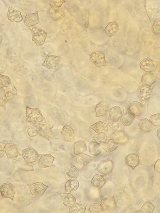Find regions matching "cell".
<instances>
[{"label": "cell", "instance_id": "cell-3", "mask_svg": "<svg viewBox=\"0 0 160 213\" xmlns=\"http://www.w3.org/2000/svg\"><path fill=\"white\" fill-rule=\"evenodd\" d=\"M91 60L98 67H100L108 64L105 59L104 53L101 51L95 50L90 55Z\"/></svg>", "mask_w": 160, "mask_h": 213}, {"label": "cell", "instance_id": "cell-5", "mask_svg": "<svg viewBox=\"0 0 160 213\" xmlns=\"http://www.w3.org/2000/svg\"><path fill=\"white\" fill-rule=\"evenodd\" d=\"M22 155L24 159L28 163L35 162L39 158L37 152L32 148H27L23 150L22 152Z\"/></svg>", "mask_w": 160, "mask_h": 213}, {"label": "cell", "instance_id": "cell-34", "mask_svg": "<svg viewBox=\"0 0 160 213\" xmlns=\"http://www.w3.org/2000/svg\"><path fill=\"white\" fill-rule=\"evenodd\" d=\"M79 186L78 181L75 179H69L66 183L65 189L68 192H74L77 190Z\"/></svg>", "mask_w": 160, "mask_h": 213}, {"label": "cell", "instance_id": "cell-18", "mask_svg": "<svg viewBox=\"0 0 160 213\" xmlns=\"http://www.w3.org/2000/svg\"><path fill=\"white\" fill-rule=\"evenodd\" d=\"M101 205L105 211L113 210L116 207L115 200L112 197H108L102 199L101 201Z\"/></svg>", "mask_w": 160, "mask_h": 213}, {"label": "cell", "instance_id": "cell-37", "mask_svg": "<svg viewBox=\"0 0 160 213\" xmlns=\"http://www.w3.org/2000/svg\"><path fill=\"white\" fill-rule=\"evenodd\" d=\"M87 203L83 204L76 203L69 209V212L71 213H83L86 208Z\"/></svg>", "mask_w": 160, "mask_h": 213}, {"label": "cell", "instance_id": "cell-35", "mask_svg": "<svg viewBox=\"0 0 160 213\" xmlns=\"http://www.w3.org/2000/svg\"><path fill=\"white\" fill-rule=\"evenodd\" d=\"M88 149L90 153L94 156L98 155L101 152L99 144L93 141L89 143Z\"/></svg>", "mask_w": 160, "mask_h": 213}, {"label": "cell", "instance_id": "cell-48", "mask_svg": "<svg viewBox=\"0 0 160 213\" xmlns=\"http://www.w3.org/2000/svg\"><path fill=\"white\" fill-rule=\"evenodd\" d=\"M6 91L8 96L9 94H11L13 96H15L17 93V90L16 87L14 85L11 84L7 87Z\"/></svg>", "mask_w": 160, "mask_h": 213}, {"label": "cell", "instance_id": "cell-13", "mask_svg": "<svg viewBox=\"0 0 160 213\" xmlns=\"http://www.w3.org/2000/svg\"><path fill=\"white\" fill-rule=\"evenodd\" d=\"M152 93V90L149 87L145 86H142L140 87L139 96L143 103H145L149 100Z\"/></svg>", "mask_w": 160, "mask_h": 213}, {"label": "cell", "instance_id": "cell-14", "mask_svg": "<svg viewBox=\"0 0 160 213\" xmlns=\"http://www.w3.org/2000/svg\"><path fill=\"white\" fill-rule=\"evenodd\" d=\"M7 16L8 19L12 22L18 23L22 19L20 12L11 6L9 8Z\"/></svg>", "mask_w": 160, "mask_h": 213}, {"label": "cell", "instance_id": "cell-15", "mask_svg": "<svg viewBox=\"0 0 160 213\" xmlns=\"http://www.w3.org/2000/svg\"><path fill=\"white\" fill-rule=\"evenodd\" d=\"M54 159V158L50 154H43L39 160L38 166L43 168L49 167L52 165Z\"/></svg>", "mask_w": 160, "mask_h": 213}, {"label": "cell", "instance_id": "cell-45", "mask_svg": "<svg viewBox=\"0 0 160 213\" xmlns=\"http://www.w3.org/2000/svg\"><path fill=\"white\" fill-rule=\"evenodd\" d=\"M150 121L154 126H157L160 124V114L159 113L151 116Z\"/></svg>", "mask_w": 160, "mask_h": 213}, {"label": "cell", "instance_id": "cell-42", "mask_svg": "<svg viewBox=\"0 0 160 213\" xmlns=\"http://www.w3.org/2000/svg\"><path fill=\"white\" fill-rule=\"evenodd\" d=\"M107 139V136L105 134L103 133H98L95 135L92 138L93 141L99 144L105 141Z\"/></svg>", "mask_w": 160, "mask_h": 213}, {"label": "cell", "instance_id": "cell-44", "mask_svg": "<svg viewBox=\"0 0 160 213\" xmlns=\"http://www.w3.org/2000/svg\"><path fill=\"white\" fill-rule=\"evenodd\" d=\"M48 2L52 8L57 9L61 6L64 1L61 0H49Z\"/></svg>", "mask_w": 160, "mask_h": 213}, {"label": "cell", "instance_id": "cell-40", "mask_svg": "<svg viewBox=\"0 0 160 213\" xmlns=\"http://www.w3.org/2000/svg\"><path fill=\"white\" fill-rule=\"evenodd\" d=\"M89 210L91 213H104L101 204H92L90 206Z\"/></svg>", "mask_w": 160, "mask_h": 213}, {"label": "cell", "instance_id": "cell-51", "mask_svg": "<svg viewBox=\"0 0 160 213\" xmlns=\"http://www.w3.org/2000/svg\"><path fill=\"white\" fill-rule=\"evenodd\" d=\"M5 145V144L0 142V158L2 157L4 155Z\"/></svg>", "mask_w": 160, "mask_h": 213}, {"label": "cell", "instance_id": "cell-16", "mask_svg": "<svg viewBox=\"0 0 160 213\" xmlns=\"http://www.w3.org/2000/svg\"><path fill=\"white\" fill-rule=\"evenodd\" d=\"M109 120L110 122H116L122 115V111L118 106H116L109 110Z\"/></svg>", "mask_w": 160, "mask_h": 213}, {"label": "cell", "instance_id": "cell-50", "mask_svg": "<svg viewBox=\"0 0 160 213\" xmlns=\"http://www.w3.org/2000/svg\"><path fill=\"white\" fill-rule=\"evenodd\" d=\"M160 160L158 159L156 162L154 167V170L158 173H160Z\"/></svg>", "mask_w": 160, "mask_h": 213}, {"label": "cell", "instance_id": "cell-4", "mask_svg": "<svg viewBox=\"0 0 160 213\" xmlns=\"http://www.w3.org/2000/svg\"><path fill=\"white\" fill-rule=\"evenodd\" d=\"M0 192L3 197L13 200L15 194V188L12 184L6 183L1 185Z\"/></svg>", "mask_w": 160, "mask_h": 213}, {"label": "cell", "instance_id": "cell-32", "mask_svg": "<svg viewBox=\"0 0 160 213\" xmlns=\"http://www.w3.org/2000/svg\"><path fill=\"white\" fill-rule=\"evenodd\" d=\"M113 139L117 143H126L128 139L127 134L121 131L116 132L113 134Z\"/></svg>", "mask_w": 160, "mask_h": 213}, {"label": "cell", "instance_id": "cell-22", "mask_svg": "<svg viewBox=\"0 0 160 213\" xmlns=\"http://www.w3.org/2000/svg\"><path fill=\"white\" fill-rule=\"evenodd\" d=\"M75 160L82 168L85 167L92 161V158L91 156L82 153L79 154Z\"/></svg>", "mask_w": 160, "mask_h": 213}, {"label": "cell", "instance_id": "cell-12", "mask_svg": "<svg viewBox=\"0 0 160 213\" xmlns=\"http://www.w3.org/2000/svg\"><path fill=\"white\" fill-rule=\"evenodd\" d=\"M4 151L7 157L9 159L16 158L18 154V148L17 146L12 143H8L6 144Z\"/></svg>", "mask_w": 160, "mask_h": 213}, {"label": "cell", "instance_id": "cell-29", "mask_svg": "<svg viewBox=\"0 0 160 213\" xmlns=\"http://www.w3.org/2000/svg\"><path fill=\"white\" fill-rule=\"evenodd\" d=\"M74 153L76 155L79 154L86 151L87 145L84 139H82L75 142L73 144Z\"/></svg>", "mask_w": 160, "mask_h": 213}, {"label": "cell", "instance_id": "cell-21", "mask_svg": "<svg viewBox=\"0 0 160 213\" xmlns=\"http://www.w3.org/2000/svg\"><path fill=\"white\" fill-rule=\"evenodd\" d=\"M118 146L117 143L113 139H107L101 143L102 148L108 153L115 150Z\"/></svg>", "mask_w": 160, "mask_h": 213}, {"label": "cell", "instance_id": "cell-31", "mask_svg": "<svg viewBox=\"0 0 160 213\" xmlns=\"http://www.w3.org/2000/svg\"><path fill=\"white\" fill-rule=\"evenodd\" d=\"M106 182V179L102 175L96 174L92 178L91 183L93 186L98 188H102Z\"/></svg>", "mask_w": 160, "mask_h": 213}, {"label": "cell", "instance_id": "cell-33", "mask_svg": "<svg viewBox=\"0 0 160 213\" xmlns=\"http://www.w3.org/2000/svg\"><path fill=\"white\" fill-rule=\"evenodd\" d=\"M63 204L68 207H71L75 203L76 199L72 194L69 193L63 194L62 195Z\"/></svg>", "mask_w": 160, "mask_h": 213}, {"label": "cell", "instance_id": "cell-49", "mask_svg": "<svg viewBox=\"0 0 160 213\" xmlns=\"http://www.w3.org/2000/svg\"><path fill=\"white\" fill-rule=\"evenodd\" d=\"M152 30L155 34H158L160 33V20H156L153 23L152 26Z\"/></svg>", "mask_w": 160, "mask_h": 213}, {"label": "cell", "instance_id": "cell-11", "mask_svg": "<svg viewBox=\"0 0 160 213\" xmlns=\"http://www.w3.org/2000/svg\"><path fill=\"white\" fill-rule=\"evenodd\" d=\"M109 107L108 103L105 101L99 102L96 106L95 111L96 116L102 117L107 115Z\"/></svg>", "mask_w": 160, "mask_h": 213}, {"label": "cell", "instance_id": "cell-24", "mask_svg": "<svg viewBox=\"0 0 160 213\" xmlns=\"http://www.w3.org/2000/svg\"><path fill=\"white\" fill-rule=\"evenodd\" d=\"M26 129L28 135L30 137H34L39 133V125L37 122L27 121Z\"/></svg>", "mask_w": 160, "mask_h": 213}, {"label": "cell", "instance_id": "cell-25", "mask_svg": "<svg viewBox=\"0 0 160 213\" xmlns=\"http://www.w3.org/2000/svg\"><path fill=\"white\" fill-rule=\"evenodd\" d=\"M119 29L118 22L115 21L109 23L105 29L104 31L106 35L112 37L115 34Z\"/></svg>", "mask_w": 160, "mask_h": 213}, {"label": "cell", "instance_id": "cell-10", "mask_svg": "<svg viewBox=\"0 0 160 213\" xmlns=\"http://www.w3.org/2000/svg\"><path fill=\"white\" fill-rule=\"evenodd\" d=\"M48 186L41 182L34 183L30 186L31 193L35 196L42 195L45 193Z\"/></svg>", "mask_w": 160, "mask_h": 213}, {"label": "cell", "instance_id": "cell-19", "mask_svg": "<svg viewBox=\"0 0 160 213\" xmlns=\"http://www.w3.org/2000/svg\"><path fill=\"white\" fill-rule=\"evenodd\" d=\"M98 133L106 134L108 131V125L106 123L100 121L98 122L89 126Z\"/></svg>", "mask_w": 160, "mask_h": 213}, {"label": "cell", "instance_id": "cell-36", "mask_svg": "<svg viewBox=\"0 0 160 213\" xmlns=\"http://www.w3.org/2000/svg\"><path fill=\"white\" fill-rule=\"evenodd\" d=\"M48 139L50 148L51 149L58 152L63 150V145L58 139L52 138H50Z\"/></svg>", "mask_w": 160, "mask_h": 213}, {"label": "cell", "instance_id": "cell-30", "mask_svg": "<svg viewBox=\"0 0 160 213\" xmlns=\"http://www.w3.org/2000/svg\"><path fill=\"white\" fill-rule=\"evenodd\" d=\"M39 134L42 137L48 139L52 134L51 127L48 124H41L39 125Z\"/></svg>", "mask_w": 160, "mask_h": 213}, {"label": "cell", "instance_id": "cell-26", "mask_svg": "<svg viewBox=\"0 0 160 213\" xmlns=\"http://www.w3.org/2000/svg\"><path fill=\"white\" fill-rule=\"evenodd\" d=\"M138 123L139 128L144 132H150L153 129V125L147 118L139 119L138 120Z\"/></svg>", "mask_w": 160, "mask_h": 213}, {"label": "cell", "instance_id": "cell-27", "mask_svg": "<svg viewBox=\"0 0 160 213\" xmlns=\"http://www.w3.org/2000/svg\"><path fill=\"white\" fill-rule=\"evenodd\" d=\"M39 21L37 13H28L26 16L24 23L27 26L30 27L38 23Z\"/></svg>", "mask_w": 160, "mask_h": 213}, {"label": "cell", "instance_id": "cell-39", "mask_svg": "<svg viewBox=\"0 0 160 213\" xmlns=\"http://www.w3.org/2000/svg\"><path fill=\"white\" fill-rule=\"evenodd\" d=\"M65 174L69 177L76 179L79 174V171L75 166H73L67 169L65 171Z\"/></svg>", "mask_w": 160, "mask_h": 213}, {"label": "cell", "instance_id": "cell-28", "mask_svg": "<svg viewBox=\"0 0 160 213\" xmlns=\"http://www.w3.org/2000/svg\"><path fill=\"white\" fill-rule=\"evenodd\" d=\"M129 110L135 115H140L143 111L144 106L141 103L133 101L129 106Z\"/></svg>", "mask_w": 160, "mask_h": 213}, {"label": "cell", "instance_id": "cell-8", "mask_svg": "<svg viewBox=\"0 0 160 213\" xmlns=\"http://www.w3.org/2000/svg\"><path fill=\"white\" fill-rule=\"evenodd\" d=\"M113 167V162L110 160L102 161L95 170L101 174H107L112 170Z\"/></svg>", "mask_w": 160, "mask_h": 213}, {"label": "cell", "instance_id": "cell-1", "mask_svg": "<svg viewBox=\"0 0 160 213\" xmlns=\"http://www.w3.org/2000/svg\"><path fill=\"white\" fill-rule=\"evenodd\" d=\"M26 121L38 122L42 121L43 117L40 110L38 108H26Z\"/></svg>", "mask_w": 160, "mask_h": 213}, {"label": "cell", "instance_id": "cell-41", "mask_svg": "<svg viewBox=\"0 0 160 213\" xmlns=\"http://www.w3.org/2000/svg\"><path fill=\"white\" fill-rule=\"evenodd\" d=\"M11 84L10 80L8 76L0 75V88L7 87Z\"/></svg>", "mask_w": 160, "mask_h": 213}, {"label": "cell", "instance_id": "cell-20", "mask_svg": "<svg viewBox=\"0 0 160 213\" xmlns=\"http://www.w3.org/2000/svg\"><path fill=\"white\" fill-rule=\"evenodd\" d=\"M125 162L127 165L131 167L133 170L139 164V157L136 153L129 154L126 157Z\"/></svg>", "mask_w": 160, "mask_h": 213}, {"label": "cell", "instance_id": "cell-43", "mask_svg": "<svg viewBox=\"0 0 160 213\" xmlns=\"http://www.w3.org/2000/svg\"><path fill=\"white\" fill-rule=\"evenodd\" d=\"M8 99L6 90L2 88H0V105L5 104L8 101Z\"/></svg>", "mask_w": 160, "mask_h": 213}, {"label": "cell", "instance_id": "cell-38", "mask_svg": "<svg viewBox=\"0 0 160 213\" xmlns=\"http://www.w3.org/2000/svg\"><path fill=\"white\" fill-rule=\"evenodd\" d=\"M154 205L151 202H145L141 208L140 212L142 213H152L154 209Z\"/></svg>", "mask_w": 160, "mask_h": 213}, {"label": "cell", "instance_id": "cell-47", "mask_svg": "<svg viewBox=\"0 0 160 213\" xmlns=\"http://www.w3.org/2000/svg\"><path fill=\"white\" fill-rule=\"evenodd\" d=\"M111 123L108 126V131L114 133L119 127L120 125L119 123L116 122H111Z\"/></svg>", "mask_w": 160, "mask_h": 213}, {"label": "cell", "instance_id": "cell-9", "mask_svg": "<svg viewBox=\"0 0 160 213\" xmlns=\"http://www.w3.org/2000/svg\"><path fill=\"white\" fill-rule=\"evenodd\" d=\"M61 133L63 140L67 142H72L75 136L74 130L68 123L63 128Z\"/></svg>", "mask_w": 160, "mask_h": 213}, {"label": "cell", "instance_id": "cell-23", "mask_svg": "<svg viewBox=\"0 0 160 213\" xmlns=\"http://www.w3.org/2000/svg\"><path fill=\"white\" fill-rule=\"evenodd\" d=\"M157 79V77L154 74L151 73H147L142 76L141 83L142 86L149 87L156 82Z\"/></svg>", "mask_w": 160, "mask_h": 213}, {"label": "cell", "instance_id": "cell-7", "mask_svg": "<svg viewBox=\"0 0 160 213\" xmlns=\"http://www.w3.org/2000/svg\"><path fill=\"white\" fill-rule=\"evenodd\" d=\"M61 58L59 56L48 55L47 56L42 65L48 68L54 70L59 64Z\"/></svg>", "mask_w": 160, "mask_h": 213}, {"label": "cell", "instance_id": "cell-17", "mask_svg": "<svg viewBox=\"0 0 160 213\" xmlns=\"http://www.w3.org/2000/svg\"><path fill=\"white\" fill-rule=\"evenodd\" d=\"M135 117V115L133 113L129 110L125 109L120 118L122 124L125 126H128L132 123Z\"/></svg>", "mask_w": 160, "mask_h": 213}, {"label": "cell", "instance_id": "cell-2", "mask_svg": "<svg viewBox=\"0 0 160 213\" xmlns=\"http://www.w3.org/2000/svg\"><path fill=\"white\" fill-rule=\"evenodd\" d=\"M33 32L32 40L38 45H42L44 43L48 33L39 27L31 28Z\"/></svg>", "mask_w": 160, "mask_h": 213}, {"label": "cell", "instance_id": "cell-6", "mask_svg": "<svg viewBox=\"0 0 160 213\" xmlns=\"http://www.w3.org/2000/svg\"><path fill=\"white\" fill-rule=\"evenodd\" d=\"M159 61H154L149 58H147L142 60L140 63L141 68L147 72L155 71Z\"/></svg>", "mask_w": 160, "mask_h": 213}, {"label": "cell", "instance_id": "cell-46", "mask_svg": "<svg viewBox=\"0 0 160 213\" xmlns=\"http://www.w3.org/2000/svg\"><path fill=\"white\" fill-rule=\"evenodd\" d=\"M52 10L53 11L51 13V15L52 17L55 19H57L59 18L63 17L65 14V13L59 8L57 9H52Z\"/></svg>", "mask_w": 160, "mask_h": 213}]
</instances>
